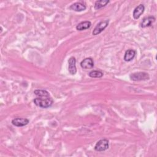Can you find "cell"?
Segmentation results:
<instances>
[{"mask_svg":"<svg viewBox=\"0 0 157 157\" xmlns=\"http://www.w3.org/2000/svg\"><path fill=\"white\" fill-rule=\"evenodd\" d=\"M34 93L37 96V98L34 99V102L37 106L46 109L53 104V100L47 90H36Z\"/></svg>","mask_w":157,"mask_h":157,"instance_id":"cell-1","label":"cell"},{"mask_svg":"<svg viewBox=\"0 0 157 157\" xmlns=\"http://www.w3.org/2000/svg\"><path fill=\"white\" fill-rule=\"evenodd\" d=\"M129 77L133 81H141L149 79V75L145 72H137L131 74Z\"/></svg>","mask_w":157,"mask_h":157,"instance_id":"cell-2","label":"cell"},{"mask_svg":"<svg viewBox=\"0 0 157 157\" xmlns=\"http://www.w3.org/2000/svg\"><path fill=\"white\" fill-rule=\"evenodd\" d=\"M109 148V140L106 139L99 140L95 145L94 149L97 151H105Z\"/></svg>","mask_w":157,"mask_h":157,"instance_id":"cell-3","label":"cell"},{"mask_svg":"<svg viewBox=\"0 0 157 157\" xmlns=\"http://www.w3.org/2000/svg\"><path fill=\"white\" fill-rule=\"evenodd\" d=\"M109 24V20H104L99 22L94 28V29L93 31V35H98L100 34L102 31L104 30V29Z\"/></svg>","mask_w":157,"mask_h":157,"instance_id":"cell-4","label":"cell"},{"mask_svg":"<svg viewBox=\"0 0 157 157\" xmlns=\"http://www.w3.org/2000/svg\"><path fill=\"white\" fill-rule=\"evenodd\" d=\"M75 63H76V59L74 57L72 56L69 59V60H68V64H69L68 70H69V73L72 75H74L77 72Z\"/></svg>","mask_w":157,"mask_h":157,"instance_id":"cell-5","label":"cell"},{"mask_svg":"<svg viewBox=\"0 0 157 157\" xmlns=\"http://www.w3.org/2000/svg\"><path fill=\"white\" fill-rule=\"evenodd\" d=\"M29 123V120L24 118H15L12 120V123L13 125L21 127L26 125Z\"/></svg>","mask_w":157,"mask_h":157,"instance_id":"cell-6","label":"cell"},{"mask_svg":"<svg viewBox=\"0 0 157 157\" xmlns=\"http://www.w3.org/2000/svg\"><path fill=\"white\" fill-rule=\"evenodd\" d=\"M80 66L83 69H91L94 66L93 60L91 58H86L82 61V62L80 63Z\"/></svg>","mask_w":157,"mask_h":157,"instance_id":"cell-7","label":"cell"},{"mask_svg":"<svg viewBox=\"0 0 157 157\" xmlns=\"http://www.w3.org/2000/svg\"><path fill=\"white\" fill-rule=\"evenodd\" d=\"M145 10V7L143 4H140L136 7L133 11V17L134 19H138L140 15L144 13Z\"/></svg>","mask_w":157,"mask_h":157,"instance_id":"cell-8","label":"cell"},{"mask_svg":"<svg viewBox=\"0 0 157 157\" xmlns=\"http://www.w3.org/2000/svg\"><path fill=\"white\" fill-rule=\"evenodd\" d=\"M155 21V18L153 16H150L148 17H145L143 19L140 26L142 28H146L152 25V23Z\"/></svg>","mask_w":157,"mask_h":157,"instance_id":"cell-9","label":"cell"},{"mask_svg":"<svg viewBox=\"0 0 157 157\" xmlns=\"http://www.w3.org/2000/svg\"><path fill=\"white\" fill-rule=\"evenodd\" d=\"M69 8L76 12H81L86 9V6L81 2H75L72 4Z\"/></svg>","mask_w":157,"mask_h":157,"instance_id":"cell-10","label":"cell"},{"mask_svg":"<svg viewBox=\"0 0 157 157\" xmlns=\"http://www.w3.org/2000/svg\"><path fill=\"white\" fill-rule=\"evenodd\" d=\"M136 55V52L134 50L129 49L126 51L124 56V59L126 61H131Z\"/></svg>","mask_w":157,"mask_h":157,"instance_id":"cell-11","label":"cell"},{"mask_svg":"<svg viewBox=\"0 0 157 157\" xmlns=\"http://www.w3.org/2000/svg\"><path fill=\"white\" fill-rule=\"evenodd\" d=\"M91 23L89 21H82L77 25L76 29L78 31H82V30L88 29L91 26Z\"/></svg>","mask_w":157,"mask_h":157,"instance_id":"cell-12","label":"cell"},{"mask_svg":"<svg viewBox=\"0 0 157 157\" xmlns=\"http://www.w3.org/2000/svg\"><path fill=\"white\" fill-rule=\"evenodd\" d=\"M109 2V1L108 0H100V1H96L94 4V8L95 9H99L104 6H105Z\"/></svg>","mask_w":157,"mask_h":157,"instance_id":"cell-13","label":"cell"},{"mask_svg":"<svg viewBox=\"0 0 157 157\" xmlns=\"http://www.w3.org/2000/svg\"><path fill=\"white\" fill-rule=\"evenodd\" d=\"M89 76L92 78H101L103 75V73L99 71H92L89 73Z\"/></svg>","mask_w":157,"mask_h":157,"instance_id":"cell-14","label":"cell"}]
</instances>
